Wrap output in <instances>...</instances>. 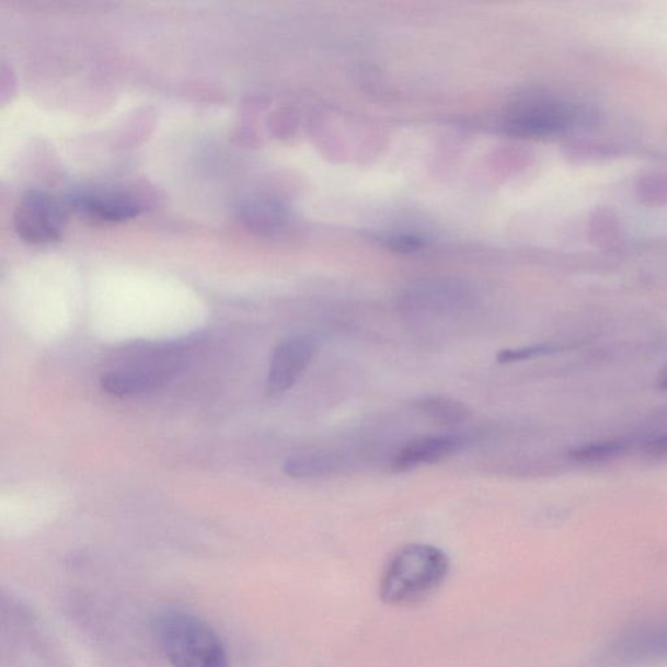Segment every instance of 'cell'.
Here are the masks:
<instances>
[{"instance_id": "6da1fadb", "label": "cell", "mask_w": 667, "mask_h": 667, "mask_svg": "<svg viewBox=\"0 0 667 667\" xmlns=\"http://www.w3.org/2000/svg\"><path fill=\"white\" fill-rule=\"evenodd\" d=\"M450 561L441 549L428 544L402 548L384 568L380 596L390 605L423 601L442 586Z\"/></svg>"}, {"instance_id": "7a4b0ae2", "label": "cell", "mask_w": 667, "mask_h": 667, "mask_svg": "<svg viewBox=\"0 0 667 667\" xmlns=\"http://www.w3.org/2000/svg\"><path fill=\"white\" fill-rule=\"evenodd\" d=\"M157 639L174 667H229L221 637L195 616L171 611L158 619Z\"/></svg>"}, {"instance_id": "3957f363", "label": "cell", "mask_w": 667, "mask_h": 667, "mask_svg": "<svg viewBox=\"0 0 667 667\" xmlns=\"http://www.w3.org/2000/svg\"><path fill=\"white\" fill-rule=\"evenodd\" d=\"M68 211L67 203L45 191L33 189L19 199L13 222L24 242L49 244L60 239Z\"/></svg>"}, {"instance_id": "277c9868", "label": "cell", "mask_w": 667, "mask_h": 667, "mask_svg": "<svg viewBox=\"0 0 667 667\" xmlns=\"http://www.w3.org/2000/svg\"><path fill=\"white\" fill-rule=\"evenodd\" d=\"M573 122V110L565 102L532 99L517 103L506 115L508 134L519 137H547L565 130Z\"/></svg>"}, {"instance_id": "5b68a950", "label": "cell", "mask_w": 667, "mask_h": 667, "mask_svg": "<svg viewBox=\"0 0 667 667\" xmlns=\"http://www.w3.org/2000/svg\"><path fill=\"white\" fill-rule=\"evenodd\" d=\"M314 354L315 343L311 336L295 335L280 342L272 356L267 394L275 396L290 390L312 363Z\"/></svg>"}, {"instance_id": "8992f818", "label": "cell", "mask_w": 667, "mask_h": 667, "mask_svg": "<svg viewBox=\"0 0 667 667\" xmlns=\"http://www.w3.org/2000/svg\"><path fill=\"white\" fill-rule=\"evenodd\" d=\"M70 211L97 223L128 221L140 215L139 198L122 191H84L66 199Z\"/></svg>"}, {"instance_id": "52a82bcc", "label": "cell", "mask_w": 667, "mask_h": 667, "mask_svg": "<svg viewBox=\"0 0 667 667\" xmlns=\"http://www.w3.org/2000/svg\"><path fill=\"white\" fill-rule=\"evenodd\" d=\"M467 439L460 436H428L404 445L393 460L394 472H409L436 464L463 449Z\"/></svg>"}, {"instance_id": "ba28073f", "label": "cell", "mask_w": 667, "mask_h": 667, "mask_svg": "<svg viewBox=\"0 0 667 667\" xmlns=\"http://www.w3.org/2000/svg\"><path fill=\"white\" fill-rule=\"evenodd\" d=\"M176 373V368L112 371L101 378V388L108 394L124 396L160 389Z\"/></svg>"}, {"instance_id": "9c48e42d", "label": "cell", "mask_w": 667, "mask_h": 667, "mask_svg": "<svg viewBox=\"0 0 667 667\" xmlns=\"http://www.w3.org/2000/svg\"><path fill=\"white\" fill-rule=\"evenodd\" d=\"M414 409L432 423L445 426L463 423L471 415L470 409L464 403L439 395L417 399L414 402Z\"/></svg>"}, {"instance_id": "30bf717a", "label": "cell", "mask_w": 667, "mask_h": 667, "mask_svg": "<svg viewBox=\"0 0 667 667\" xmlns=\"http://www.w3.org/2000/svg\"><path fill=\"white\" fill-rule=\"evenodd\" d=\"M240 217L250 229L260 232L275 231L284 221L279 206L264 199H252L244 204Z\"/></svg>"}, {"instance_id": "8fae6325", "label": "cell", "mask_w": 667, "mask_h": 667, "mask_svg": "<svg viewBox=\"0 0 667 667\" xmlns=\"http://www.w3.org/2000/svg\"><path fill=\"white\" fill-rule=\"evenodd\" d=\"M334 467V459L325 453H302L287 459L284 471L290 478L309 479L332 473Z\"/></svg>"}, {"instance_id": "7c38bea8", "label": "cell", "mask_w": 667, "mask_h": 667, "mask_svg": "<svg viewBox=\"0 0 667 667\" xmlns=\"http://www.w3.org/2000/svg\"><path fill=\"white\" fill-rule=\"evenodd\" d=\"M624 451H628V444L619 441V439H611V441L576 447L570 451L568 456L577 463H601L622 456Z\"/></svg>"}, {"instance_id": "4fadbf2b", "label": "cell", "mask_w": 667, "mask_h": 667, "mask_svg": "<svg viewBox=\"0 0 667 667\" xmlns=\"http://www.w3.org/2000/svg\"><path fill=\"white\" fill-rule=\"evenodd\" d=\"M561 347L554 345H536L520 348H507L502 349L497 355V361L499 364H511L519 363L529 359H534V357L552 355L559 353Z\"/></svg>"}, {"instance_id": "5bb4252c", "label": "cell", "mask_w": 667, "mask_h": 667, "mask_svg": "<svg viewBox=\"0 0 667 667\" xmlns=\"http://www.w3.org/2000/svg\"><path fill=\"white\" fill-rule=\"evenodd\" d=\"M643 450L646 457L655 459L667 457V433L649 439L644 444Z\"/></svg>"}, {"instance_id": "9a60e30c", "label": "cell", "mask_w": 667, "mask_h": 667, "mask_svg": "<svg viewBox=\"0 0 667 667\" xmlns=\"http://www.w3.org/2000/svg\"><path fill=\"white\" fill-rule=\"evenodd\" d=\"M656 387L658 390L667 391V366L659 371L656 378Z\"/></svg>"}]
</instances>
